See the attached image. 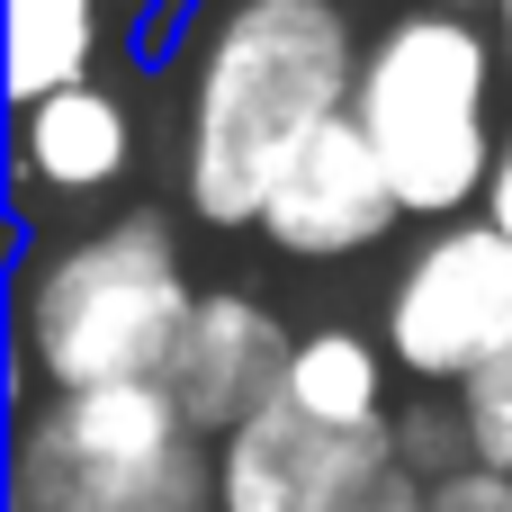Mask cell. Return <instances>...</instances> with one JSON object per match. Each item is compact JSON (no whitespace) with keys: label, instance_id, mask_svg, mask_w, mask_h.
Wrapping results in <instances>:
<instances>
[{"label":"cell","instance_id":"cell-1","mask_svg":"<svg viewBox=\"0 0 512 512\" xmlns=\"http://www.w3.org/2000/svg\"><path fill=\"white\" fill-rule=\"evenodd\" d=\"M360 54L351 0H207L180 54V207L252 234L279 171L351 117Z\"/></svg>","mask_w":512,"mask_h":512},{"label":"cell","instance_id":"cell-2","mask_svg":"<svg viewBox=\"0 0 512 512\" xmlns=\"http://www.w3.org/2000/svg\"><path fill=\"white\" fill-rule=\"evenodd\" d=\"M198 279L180 252V225L162 207H117L99 225L45 234L18 270V360L36 396H90V387H144L171 378Z\"/></svg>","mask_w":512,"mask_h":512},{"label":"cell","instance_id":"cell-3","mask_svg":"<svg viewBox=\"0 0 512 512\" xmlns=\"http://www.w3.org/2000/svg\"><path fill=\"white\" fill-rule=\"evenodd\" d=\"M495 90H504L495 18L414 0L387 27H369L351 117L378 144L414 225H459V216L486 207V180H495V153H504Z\"/></svg>","mask_w":512,"mask_h":512},{"label":"cell","instance_id":"cell-4","mask_svg":"<svg viewBox=\"0 0 512 512\" xmlns=\"http://www.w3.org/2000/svg\"><path fill=\"white\" fill-rule=\"evenodd\" d=\"M9 512H216V441L162 378L36 396L9 441Z\"/></svg>","mask_w":512,"mask_h":512},{"label":"cell","instance_id":"cell-5","mask_svg":"<svg viewBox=\"0 0 512 512\" xmlns=\"http://www.w3.org/2000/svg\"><path fill=\"white\" fill-rule=\"evenodd\" d=\"M378 342L423 396H459L477 369L512 351V234L486 216L423 225L378 297Z\"/></svg>","mask_w":512,"mask_h":512},{"label":"cell","instance_id":"cell-6","mask_svg":"<svg viewBox=\"0 0 512 512\" xmlns=\"http://www.w3.org/2000/svg\"><path fill=\"white\" fill-rule=\"evenodd\" d=\"M396 225H414V216H405V198H396L378 144L360 135V117H333V126L279 171V189H270V207H261L252 234H261L279 261H360V252L396 243Z\"/></svg>","mask_w":512,"mask_h":512},{"label":"cell","instance_id":"cell-7","mask_svg":"<svg viewBox=\"0 0 512 512\" xmlns=\"http://www.w3.org/2000/svg\"><path fill=\"white\" fill-rule=\"evenodd\" d=\"M288 360H297V333L279 324L270 297H252V288H207L162 387L180 396V414H189L207 441H225V432H243L252 414H270V405L288 396Z\"/></svg>","mask_w":512,"mask_h":512},{"label":"cell","instance_id":"cell-8","mask_svg":"<svg viewBox=\"0 0 512 512\" xmlns=\"http://www.w3.org/2000/svg\"><path fill=\"white\" fill-rule=\"evenodd\" d=\"M135 171V108L126 90L108 81H81V90H54L36 108H18V189L27 198H108L117 180Z\"/></svg>","mask_w":512,"mask_h":512},{"label":"cell","instance_id":"cell-9","mask_svg":"<svg viewBox=\"0 0 512 512\" xmlns=\"http://www.w3.org/2000/svg\"><path fill=\"white\" fill-rule=\"evenodd\" d=\"M333 459H342V441L315 432V423L279 396L270 414H252L243 432L216 441V512H315Z\"/></svg>","mask_w":512,"mask_h":512},{"label":"cell","instance_id":"cell-10","mask_svg":"<svg viewBox=\"0 0 512 512\" xmlns=\"http://www.w3.org/2000/svg\"><path fill=\"white\" fill-rule=\"evenodd\" d=\"M288 405H297L315 432H333V441L387 432V423H396V360H387V342L360 333V324H315V333H297Z\"/></svg>","mask_w":512,"mask_h":512},{"label":"cell","instance_id":"cell-11","mask_svg":"<svg viewBox=\"0 0 512 512\" xmlns=\"http://www.w3.org/2000/svg\"><path fill=\"white\" fill-rule=\"evenodd\" d=\"M99 54H108V0H9V99L18 108L99 81Z\"/></svg>","mask_w":512,"mask_h":512},{"label":"cell","instance_id":"cell-12","mask_svg":"<svg viewBox=\"0 0 512 512\" xmlns=\"http://www.w3.org/2000/svg\"><path fill=\"white\" fill-rule=\"evenodd\" d=\"M315 512H432V486L396 459L387 432H360V441H342V459H333Z\"/></svg>","mask_w":512,"mask_h":512},{"label":"cell","instance_id":"cell-13","mask_svg":"<svg viewBox=\"0 0 512 512\" xmlns=\"http://www.w3.org/2000/svg\"><path fill=\"white\" fill-rule=\"evenodd\" d=\"M387 441H396V459H405L423 486H441V477H459V468H468V423H459V396H414V405H396Z\"/></svg>","mask_w":512,"mask_h":512},{"label":"cell","instance_id":"cell-14","mask_svg":"<svg viewBox=\"0 0 512 512\" xmlns=\"http://www.w3.org/2000/svg\"><path fill=\"white\" fill-rule=\"evenodd\" d=\"M459 423H468V468L512 477V351L459 387Z\"/></svg>","mask_w":512,"mask_h":512},{"label":"cell","instance_id":"cell-15","mask_svg":"<svg viewBox=\"0 0 512 512\" xmlns=\"http://www.w3.org/2000/svg\"><path fill=\"white\" fill-rule=\"evenodd\" d=\"M432 512H512V477H495V468H459V477L432 486Z\"/></svg>","mask_w":512,"mask_h":512},{"label":"cell","instance_id":"cell-16","mask_svg":"<svg viewBox=\"0 0 512 512\" xmlns=\"http://www.w3.org/2000/svg\"><path fill=\"white\" fill-rule=\"evenodd\" d=\"M495 234H512V126H504V153H495V180H486V207H477Z\"/></svg>","mask_w":512,"mask_h":512},{"label":"cell","instance_id":"cell-17","mask_svg":"<svg viewBox=\"0 0 512 512\" xmlns=\"http://www.w3.org/2000/svg\"><path fill=\"white\" fill-rule=\"evenodd\" d=\"M495 45H504V81H512V0H495Z\"/></svg>","mask_w":512,"mask_h":512},{"label":"cell","instance_id":"cell-18","mask_svg":"<svg viewBox=\"0 0 512 512\" xmlns=\"http://www.w3.org/2000/svg\"><path fill=\"white\" fill-rule=\"evenodd\" d=\"M441 9H477V18H495V0H441Z\"/></svg>","mask_w":512,"mask_h":512},{"label":"cell","instance_id":"cell-19","mask_svg":"<svg viewBox=\"0 0 512 512\" xmlns=\"http://www.w3.org/2000/svg\"><path fill=\"white\" fill-rule=\"evenodd\" d=\"M108 9H117V0H108Z\"/></svg>","mask_w":512,"mask_h":512}]
</instances>
